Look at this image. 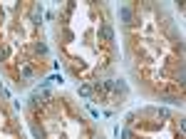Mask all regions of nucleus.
I'll list each match as a JSON object with an SVG mask.
<instances>
[{"mask_svg": "<svg viewBox=\"0 0 186 139\" xmlns=\"http://www.w3.org/2000/svg\"><path fill=\"white\" fill-rule=\"evenodd\" d=\"M99 35H102V40L112 42V40H114V30H112V25H102V28H99Z\"/></svg>", "mask_w": 186, "mask_h": 139, "instance_id": "1", "label": "nucleus"}, {"mask_svg": "<svg viewBox=\"0 0 186 139\" xmlns=\"http://www.w3.org/2000/svg\"><path fill=\"white\" fill-rule=\"evenodd\" d=\"M119 18H122L124 25H132V10H129L127 5H122V8H119Z\"/></svg>", "mask_w": 186, "mask_h": 139, "instance_id": "2", "label": "nucleus"}, {"mask_svg": "<svg viewBox=\"0 0 186 139\" xmlns=\"http://www.w3.org/2000/svg\"><path fill=\"white\" fill-rule=\"evenodd\" d=\"M92 92H94L92 85H80V95H82V97H90Z\"/></svg>", "mask_w": 186, "mask_h": 139, "instance_id": "3", "label": "nucleus"}, {"mask_svg": "<svg viewBox=\"0 0 186 139\" xmlns=\"http://www.w3.org/2000/svg\"><path fill=\"white\" fill-rule=\"evenodd\" d=\"M20 75H23L25 80H30V77H32V67H23V70H20Z\"/></svg>", "mask_w": 186, "mask_h": 139, "instance_id": "4", "label": "nucleus"}, {"mask_svg": "<svg viewBox=\"0 0 186 139\" xmlns=\"http://www.w3.org/2000/svg\"><path fill=\"white\" fill-rule=\"evenodd\" d=\"M122 139H132V132H129V129H122Z\"/></svg>", "mask_w": 186, "mask_h": 139, "instance_id": "5", "label": "nucleus"}, {"mask_svg": "<svg viewBox=\"0 0 186 139\" xmlns=\"http://www.w3.org/2000/svg\"><path fill=\"white\" fill-rule=\"evenodd\" d=\"M5 55H8V50H5V47H0V60H3Z\"/></svg>", "mask_w": 186, "mask_h": 139, "instance_id": "6", "label": "nucleus"}, {"mask_svg": "<svg viewBox=\"0 0 186 139\" xmlns=\"http://www.w3.org/2000/svg\"><path fill=\"white\" fill-rule=\"evenodd\" d=\"M0 92H3V85H0Z\"/></svg>", "mask_w": 186, "mask_h": 139, "instance_id": "7", "label": "nucleus"}]
</instances>
